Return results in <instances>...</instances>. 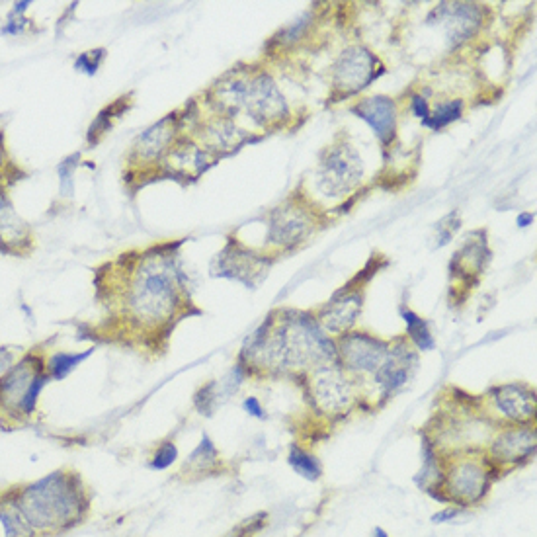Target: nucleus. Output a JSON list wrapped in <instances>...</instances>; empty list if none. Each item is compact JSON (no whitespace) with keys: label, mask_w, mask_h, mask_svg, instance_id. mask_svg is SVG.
Segmentation results:
<instances>
[{"label":"nucleus","mask_w":537,"mask_h":537,"mask_svg":"<svg viewBox=\"0 0 537 537\" xmlns=\"http://www.w3.org/2000/svg\"><path fill=\"white\" fill-rule=\"evenodd\" d=\"M307 231H309V219L305 217L303 211L295 207H284V209L280 207L272 217L270 241L282 247H290L299 243Z\"/></svg>","instance_id":"17"},{"label":"nucleus","mask_w":537,"mask_h":537,"mask_svg":"<svg viewBox=\"0 0 537 537\" xmlns=\"http://www.w3.org/2000/svg\"><path fill=\"white\" fill-rule=\"evenodd\" d=\"M377 59L364 47L344 51L334 67V88L342 94H354L377 77Z\"/></svg>","instance_id":"9"},{"label":"nucleus","mask_w":537,"mask_h":537,"mask_svg":"<svg viewBox=\"0 0 537 537\" xmlns=\"http://www.w3.org/2000/svg\"><path fill=\"white\" fill-rule=\"evenodd\" d=\"M387 344L366 332L346 334L340 340L336 356L340 362L356 373H375L387 356Z\"/></svg>","instance_id":"8"},{"label":"nucleus","mask_w":537,"mask_h":537,"mask_svg":"<svg viewBox=\"0 0 537 537\" xmlns=\"http://www.w3.org/2000/svg\"><path fill=\"white\" fill-rule=\"evenodd\" d=\"M8 495L36 537L59 536L81 526L92 506L90 489L71 469L53 471Z\"/></svg>","instance_id":"2"},{"label":"nucleus","mask_w":537,"mask_h":537,"mask_svg":"<svg viewBox=\"0 0 537 537\" xmlns=\"http://www.w3.org/2000/svg\"><path fill=\"white\" fill-rule=\"evenodd\" d=\"M461 110H463L461 100L446 102V104L438 106L434 114H430L426 120H422V124L426 125V127H432V129H442V127L455 122L461 116Z\"/></svg>","instance_id":"23"},{"label":"nucleus","mask_w":537,"mask_h":537,"mask_svg":"<svg viewBox=\"0 0 537 537\" xmlns=\"http://www.w3.org/2000/svg\"><path fill=\"white\" fill-rule=\"evenodd\" d=\"M403 319L407 323V332H409L414 344L418 346V350H432L434 348V338L430 334L428 325L413 311H403Z\"/></svg>","instance_id":"22"},{"label":"nucleus","mask_w":537,"mask_h":537,"mask_svg":"<svg viewBox=\"0 0 537 537\" xmlns=\"http://www.w3.org/2000/svg\"><path fill=\"white\" fill-rule=\"evenodd\" d=\"M416 370V354L407 344H397L387 350V356L379 370L373 373L377 385L385 391V395L401 389Z\"/></svg>","instance_id":"12"},{"label":"nucleus","mask_w":537,"mask_h":537,"mask_svg":"<svg viewBox=\"0 0 537 537\" xmlns=\"http://www.w3.org/2000/svg\"><path fill=\"white\" fill-rule=\"evenodd\" d=\"M358 118L372 125L377 139L381 143H391L395 137V125H397V110L391 98L385 96H373L362 100L354 110Z\"/></svg>","instance_id":"13"},{"label":"nucleus","mask_w":537,"mask_h":537,"mask_svg":"<svg viewBox=\"0 0 537 537\" xmlns=\"http://www.w3.org/2000/svg\"><path fill=\"white\" fill-rule=\"evenodd\" d=\"M102 57H104V51H102V49H98V51H88V53H84L83 57H81V61L77 63V67H81V69L88 71V73H94L96 67L100 65Z\"/></svg>","instance_id":"28"},{"label":"nucleus","mask_w":537,"mask_h":537,"mask_svg":"<svg viewBox=\"0 0 537 537\" xmlns=\"http://www.w3.org/2000/svg\"><path fill=\"white\" fill-rule=\"evenodd\" d=\"M491 463L477 459L452 461L448 471L440 475L438 489L444 491V500H452L455 506H475L485 500L495 479Z\"/></svg>","instance_id":"4"},{"label":"nucleus","mask_w":537,"mask_h":537,"mask_svg":"<svg viewBox=\"0 0 537 537\" xmlns=\"http://www.w3.org/2000/svg\"><path fill=\"white\" fill-rule=\"evenodd\" d=\"M493 399L498 411L514 422H530L536 416V395L524 385H500Z\"/></svg>","instance_id":"14"},{"label":"nucleus","mask_w":537,"mask_h":537,"mask_svg":"<svg viewBox=\"0 0 537 537\" xmlns=\"http://www.w3.org/2000/svg\"><path fill=\"white\" fill-rule=\"evenodd\" d=\"M291 467L305 479L309 481H317L323 475V467L319 463V459L301 448H293L290 454Z\"/></svg>","instance_id":"21"},{"label":"nucleus","mask_w":537,"mask_h":537,"mask_svg":"<svg viewBox=\"0 0 537 537\" xmlns=\"http://www.w3.org/2000/svg\"><path fill=\"white\" fill-rule=\"evenodd\" d=\"M219 463V452L215 450V446L211 444L209 438H204L202 444L194 450V454L190 455L186 469L192 475L198 477H206L207 473H211V469Z\"/></svg>","instance_id":"20"},{"label":"nucleus","mask_w":537,"mask_h":537,"mask_svg":"<svg viewBox=\"0 0 537 537\" xmlns=\"http://www.w3.org/2000/svg\"><path fill=\"white\" fill-rule=\"evenodd\" d=\"M457 514H459V510L454 508V506H450V508H446L444 512L436 514V516H434V522H446V520H450V518H455Z\"/></svg>","instance_id":"31"},{"label":"nucleus","mask_w":537,"mask_h":537,"mask_svg":"<svg viewBox=\"0 0 537 537\" xmlns=\"http://www.w3.org/2000/svg\"><path fill=\"white\" fill-rule=\"evenodd\" d=\"M536 452L534 428H508L500 432L491 444V467H514L528 463Z\"/></svg>","instance_id":"11"},{"label":"nucleus","mask_w":537,"mask_h":537,"mask_svg":"<svg viewBox=\"0 0 537 537\" xmlns=\"http://www.w3.org/2000/svg\"><path fill=\"white\" fill-rule=\"evenodd\" d=\"M131 317L141 325H163L176 307V284L170 264L149 260L137 274L129 297Z\"/></svg>","instance_id":"3"},{"label":"nucleus","mask_w":537,"mask_h":537,"mask_svg":"<svg viewBox=\"0 0 537 537\" xmlns=\"http://www.w3.org/2000/svg\"><path fill=\"white\" fill-rule=\"evenodd\" d=\"M530 221H534V215H530V213H526V215H522V217L518 219L520 227H526V223H530Z\"/></svg>","instance_id":"32"},{"label":"nucleus","mask_w":537,"mask_h":537,"mask_svg":"<svg viewBox=\"0 0 537 537\" xmlns=\"http://www.w3.org/2000/svg\"><path fill=\"white\" fill-rule=\"evenodd\" d=\"M243 106H247L248 114L256 124L276 122L288 112L284 96L266 75H260L247 83Z\"/></svg>","instance_id":"10"},{"label":"nucleus","mask_w":537,"mask_h":537,"mask_svg":"<svg viewBox=\"0 0 537 537\" xmlns=\"http://www.w3.org/2000/svg\"><path fill=\"white\" fill-rule=\"evenodd\" d=\"M0 537H36L8 493L0 496Z\"/></svg>","instance_id":"18"},{"label":"nucleus","mask_w":537,"mask_h":537,"mask_svg":"<svg viewBox=\"0 0 537 537\" xmlns=\"http://www.w3.org/2000/svg\"><path fill=\"white\" fill-rule=\"evenodd\" d=\"M174 135V124L172 118H166L161 124L155 125L153 129H149L141 141H139V151L143 153V157L151 159L157 157L166 147V143L170 141V137Z\"/></svg>","instance_id":"19"},{"label":"nucleus","mask_w":537,"mask_h":537,"mask_svg":"<svg viewBox=\"0 0 537 537\" xmlns=\"http://www.w3.org/2000/svg\"><path fill=\"white\" fill-rule=\"evenodd\" d=\"M434 16H438V22L444 24L448 38L454 43L469 38L481 20V12L475 8V4L461 2L440 4V8L434 10Z\"/></svg>","instance_id":"15"},{"label":"nucleus","mask_w":537,"mask_h":537,"mask_svg":"<svg viewBox=\"0 0 537 537\" xmlns=\"http://www.w3.org/2000/svg\"><path fill=\"white\" fill-rule=\"evenodd\" d=\"M373 537H389V534H387L385 530H381V528H375V532H373Z\"/></svg>","instance_id":"33"},{"label":"nucleus","mask_w":537,"mask_h":537,"mask_svg":"<svg viewBox=\"0 0 537 537\" xmlns=\"http://www.w3.org/2000/svg\"><path fill=\"white\" fill-rule=\"evenodd\" d=\"M88 354L90 352H84V354H57V356H53L51 362H49V373H51V377H55V379L65 377L73 368H77L83 360H86Z\"/></svg>","instance_id":"24"},{"label":"nucleus","mask_w":537,"mask_h":537,"mask_svg":"<svg viewBox=\"0 0 537 537\" xmlns=\"http://www.w3.org/2000/svg\"><path fill=\"white\" fill-rule=\"evenodd\" d=\"M459 229V217L450 213L440 225H438V239H440V245H446L452 237L455 235V231Z\"/></svg>","instance_id":"27"},{"label":"nucleus","mask_w":537,"mask_h":537,"mask_svg":"<svg viewBox=\"0 0 537 537\" xmlns=\"http://www.w3.org/2000/svg\"><path fill=\"white\" fill-rule=\"evenodd\" d=\"M245 411H248V414H252V416L264 418V409H262V405L258 403L256 397H250V399L245 401Z\"/></svg>","instance_id":"30"},{"label":"nucleus","mask_w":537,"mask_h":537,"mask_svg":"<svg viewBox=\"0 0 537 537\" xmlns=\"http://www.w3.org/2000/svg\"><path fill=\"white\" fill-rule=\"evenodd\" d=\"M362 313V297L358 293H340L321 313V325L325 331L342 334L348 331Z\"/></svg>","instance_id":"16"},{"label":"nucleus","mask_w":537,"mask_h":537,"mask_svg":"<svg viewBox=\"0 0 537 537\" xmlns=\"http://www.w3.org/2000/svg\"><path fill=\"white\" fill-rule=\"evenodd\" d=\"M340 362H329L315 368L311 375V395L317 411L325 414H342L352 403V385L344 372L338 368Z\"/></svg>","instance_id":"6"},{"label":"nucleus","mask_w":537,"mask_h":537,"mask_svg":"<svg viewBox=\"0 0 537 537\" xmlns=\"http://www.w3.org/2000/svg\"><path fill=\"white\" fill-rule=\"evenodd\" d=\"M362 180V159L350 145L334 147L319 170V188L325 196H344Z\"/></svg>","instance_id":"7"},{"label":"nucleus","mask_w":537,"mask_h":537,"mask_svg":"<svg viewBox=\"0 0 537 537\" xmlns=\"http://www.w3.org/2000/svg\"><path fill=\"white\" fill-rule=\"evenodd\" d=\"M178 457V450L172 442H165L157 448V452L151 457V469H157V471H163L166 467H170Z\"/></svg>","instance_id":"26"},{"label":"nucleus","mask_w":537,"mask_h":537,"mask_svg":"<svg viewBox=\"0 0 537 537\" xmlns=\"http://www.w3.org/2000/svg\"><path fill=\"white\" fill-rule=\"evenodd\" d=\"M268 524V514L260 512V514H254L252 518L243 520V524H239L237 528H233L229 534L225 537H252L256 536L264 526Z\"/></svg>","instance_id":"25"},{"label":"nucleus","mask_w":537,"mask_h":537,"mask_svg":"<svg viewBox=\"0 0 537 537\" xmlns=\"http://www.w3.org/2000/svg\"><path fill=\"white\" fill-rule=\"evenodd\" d=\"M47 381V372L36 358H26L0 379V409L4 413H34Z\"/></svg>","instance_id":"5"},{"label":"nucleus","mask_w":537,"mask_h":537,"mask_svg":"<svg viewBox=\"0 0 537 537\" xmlns=\"http://www.w3.org/2000/svg\"><path fill=\"white\" fill-rule=\"evenodd\" d=\"M414 114L420 118V120H426L430 116L428 112V102L422 98V96H414L413 100Z\"/></svg>","instance_id":"29"},{"label":"nucleus","mask_w":537,"mask_h":537,"mask_svg":"<svg viewBox=\"0 0 537 537\" xmlns=\"http://www.w3.org/2000/svg\"><path fill=\"white\" fill-rule=\"evenodd\" d=\"M243 358L262 370H299L338 362L331 340L305 315L268 319L248 340Z\"/></svg>","instance_id":"1"}]
</instances>
